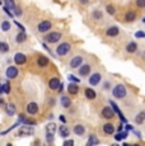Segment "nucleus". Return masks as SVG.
<instances>
[{
  "label": "nucleus",
  "instance_id": "7",
  "mask_svg": "<svg viewBox=\"0 0 145 146\" xmlns=\"http://www.w3.org/2000/svg\"><path fill=\"white\" fill-rule=\"evenodd\" d=\"M26 61H27L26 55H23V53L18 52L14 56V62L17 64V65H23V64H26Z\"/></svg>",
  "mask_w": 145,
  "mask_h": 146
},
{
  "label": "nucleus",
  "instance_id": "39",
  "mask_svg": "<svg viewBox=\"0 0 145 146\" xmlns=\"http://www.w3.org/2000/svg\"><path fill=\"white\" fill-rule=\"evenodd\" d=\"M107 12L110 13L111 15H112V14H115V12H116V10H115V8H113L112 5H108V7H107Z\"/></svg>",
  "mask_w": 145,
  "mask_h": 146
},
{
  "label": "nucleus",
  "instance_id": "1",
  "mask_svg": "<svg viewBox=\"0 0 145 146\" xmlns=\"http://www.w3.org/2000/svg\"><path fill=\"white\" fill-rule=\"evenodd\" d=\"M70 50H71V44L68 43V42H64V43H61L56 48V52L59 56H65Z\"/></svg>",
  "mask_w": 145,
  "mask_h": 146
},
{
  "label": "nucleus",
  "instance_id": "13",
  "mask_svg": "<svg viewBox=\"0 0 145 146\" xmlns=\"http://www.w3.org/2000/svg\"><path fill=\"white\" fill-rule=\"evenodd\" d=\"M89 72H90V66H89L88 64H84V65L80 66L79 75H82V76H87V75H89Z\"/></svg>",
  "mask_w": 145,
  "mask_h": 146
},
{
  "label": "nucleus",
  "instance_id": "19",
  "mask_svg": "<svg viewBox=\"0 0 145 146\" xmlns=\"http://www.w3.org/2000/svg\"><path fill=\"white\" fill-rule=\"evenodd\" d=\"M37 64H38V66H41V67L47 66V65H49V58L45 57V56H40V57H38V60H37Z\"/></svg>",
  "mask_w": 145,
  "mask_h": 146
},
{
  "label": "nucleus",
  "instance_id": "25",
  "mask_svg": "<svg viewBox=\"0 0 145 146\" xmlns=\"http://www.w3.org/2000/svg\"><path fill=\"white\" fill-rule=\"evenodd\" d=\"M5 111H7V113L9 114V116H13V114L15 113V107H14V104H7L5 106Z\"/></svg>",
  "mask_w": 145,
  "mask_h": 146
},
{
  "label": "nucleus",
  "instance_id": "36",
  "mask_svg": "<svg viewBox=\"0 0 145 146\" xmlns=\"http://www.w3.org/2000/svg\"><path fill=\"white\" fill-rule=\"evenodd\" d=\"M135 37L136 38H144L145 37V32L144 31H138V32L135 33Z\"/></svg>",
  "mask_w": 145,
  "mask_h": 146
},
{
  "label": "nucleus",
  "instance_id": "5",
  "mask_svg": "<svg viewBox=\"0 0 145 146\" xmlns=\"http://www.w3.org/2000/svg\"><path fill=\"white\" fill-rule=\"evenodd\" d=\"M115 113L116 112L113 111V108H111V107H104V108L102 109V116L104 117V118H107V119L112 118V117L115 116Z\"/></svg>",
  "mask_w": 145,
  "mask_h": 146
},
{
  "label": "nucleus",
  "instance_id": "10",
  "mask_svg": "<svg viewBox=\"0 0 145 146\" xmlns=\"http://www.w3.org/2000/svg\"><path fill=\"white\" fill-rule=\"evenodd\" d=\"M27 112H28L29 114H36L38 112V106L37 103L32 102V103H28V106H27Z\"/></svg>",
  "mask_w": 145,
  "mask_h": 146
},
{
  "label": "nucleus",
  "instance_id": "2",
  "mask_svg": "<svg viewBox=\"0 0 145 146\" xmlns=\"http://www.w3.org/2000/svg\"><path fill=\"white\" fill-rule=\"evenodd\" d=\"M112 93L116 98H124L125 95H126V88H125V85H122V84H118V85H116L115 88H113Z\"/></svg>",
  "mask_w": 145,
  "mask_h": 146
},
{
  "label": "nucleus",
  "instance_id": "48",
  "mask_svg": "<svg viewBox=\"0 0 145 146\" xmlns=\"http://www.w3.org/2000/svg\"><path fill=\"white\" fill-rule=\"evenodd\" d=\"M57 90H59V92H60V93H61V92H63V90H64V86H63V84H61V85H60V86H59V89H57Z\"/></svg>",
  "mask_w": 145,
  "mask_h": 146
},
{
  "label": "nucleus",
  "instance_id": "18",
  "mask_svg": "<svg viewBox=\"0 0 145 146\" xmlns=\"http://www.w3.org/2000/svg\"><path fill=\"white\" fill-rule=\"evenodd\" d=\"M126 50L129 53H134L136 50H138V43H136V42H130V43L126 46Z\"/></svg>",
  "mask_w": 145,
  "mask_h": 146
},
{
  "label": "nucleus",
  "instance_id": "42",
  "mask_svg": "<svg viewBox=\"0 0 145 146\" xmlns=\"http://www.w3.org/2000/svg\"><path fill=\"white\" fill-rule=\"evenodd\" d=\"M74 145V141L72 140H66L65 142H64V146H72Z\"/></svg>",
  "mask_w": 145,
  "mask_h": 146
},
{
  "label": "nucleus",
  "instance_id": "16",
  "mask_svg": "<svg viewBox=\"0 0 145 146\" xmlns=\"http://www.w3.org/2000/svg\"><path fill=\"white\" fill-rule=\"evenodd\" d=\"M103 131H104V133H107V135H112L115 132V127H113L111 123H106V125L103 126Z\"/></svg>",
  "mask_w": 145,
  "mask_h": 146
},
{
  "label": "nucleus",
  "instance_id": "3",
  "mask_svg": "<svg viewBox=\"0 0 145 146\" xmlns=\"http://www.w3.org/2000/svg\"><path fill=\"white\" fill-rule=\"evenodd\" d=\"M18 133L21 136H31V135L35 133V128L31 127V126H23V127H21Z\"/></svg>",
  "mask_w": 145,
  "mask_h": 146
},
{
  "label": "nucleus",
  "instance_id": "14",
  "mask_svg": "<svg viewBox=\"0 0 145 146\" xmlns=\"http://www.w3.org/2000/svg\"><path fill=\"white\" fill-rule=\"evenodd\" d=\"M99 81H101V74H98V72L93 74L89 78V84H90V85H97Z\"/></svg>",
  "mask_w": 145,
  "mask_h": 146
},
{
  "label": "nucleus",
  "instance_id": "43",
  "mask_svg": "<svg viewBox=\"0 0 145 146\" xmlns=\"http://www.w3.org/2000/svg\"><path fill=\"white\" fill-rule=\"evenodd\" d=\"M69 80L70 81H75V83H79V79L75 76H72V75H69Z\"/></svg>",
  "mask_w": 145,
  "mask_h": 146
},
{
  "label": "nucleus",
  "instance_id": "29",
  "mask_svg": "<svg viewBox=\"0 0 145 146\" xmlns=\"http://www.w3.org/2000/svg\"><path fill=\"white\" fill-rule=\"evenodd\" d=\"M126 137H127V132H126V131H124V132H121V131H120V132L115 136V139H116V141H121V140L126 139Z\"/></svg>",
  "mask_w": 145,
  "mask_h": 146
},
{
  "label": "nucleus",
  "instance_id": "4",
  "mask_svg": "<svg viewBox=\"0 0 145 146\" xmlns=\"http://www.w3.org/2000/svg\"><path fill=\"white\" fill-rule=\"evenodd\" d=\"M60 38H61V33H59V32H52L46 36V41L50 42V43H55V42H57Z\"/></svg>",
  "mask_w": 145,
  "mask_h": 146
},
{
  "label": "nucleus",
  "instance_id": "9",
  "mask_svg": "<svg viewBox=\"0 0 145 146\" xmlns=\"http://www.w3.org/2000/svg\"><path fill=\"white\" fill-rule=\"evenodd\" d=\"M60 85H61V83L57 78H52V79L49 81V86H50V89H52V90H57Z\"/></svg>",
  "mask_w": 145,
  "mask_h": 146
},
{
  "label": "nucleus",
  "instance_id": "31",
  "mask_svg": "<svg viewBox=\"0 0 145 146\" xmlns=\"http://www.w3.org/2000/svg\"><path fill=\"white\" fill-rule=\"evenodd\" d=\"M46 130H47V132H50V133H55V131H56V125H55V123H49V125L46 126Z\"/></svg>",
  "mask_w": 145,
  "mask_h": 146
},
{
  "label": "nucleus",
  "instance_id": "24",
  "mask_svg": "<svg viewBox=\"0 0 145 146\" xmlns=\"http://www.w3.org/2000/svg\"><path fill=\"white\" fill-rule=\"evenodd\" d=\"M27 40V36H26V33H24V31H22L21 33H18V36L15 37V41L18 42V43H22V42H24Z\"/></svg>",
  "mask_w": 145,
  "mask_h": 146
},
{
  "label": "nucleus",
  "instance_id": "15",
  "mask_svg": "<svg viewBox=\"0 0 145 146\" xmlns=\"http://www.w3.org/2000/svg\"><path fill=\"white\" fill-rule=\"evenodd\" d=\"M118 33H120V31H118V28L117 27H111V28H108L107 29V36L108 37H116V36H118Z\"/></svg>",
  "mask_w": 145,
  "mask_h": 146
},
{
  "label": "nucleus",
  "instance_id": "45",
  "mask_svg": "<svg viewBox=\"0 0 145 146\" xmlns=\"http://www.w3.org/2000/svg\"><path fill=\"white\" fill-rule=\"evenodd\" d=\"M15 24H17V27H18V28H21V31H24V27H23V26H21V23L15 22Z\"/></svg>",
  "mask_w": 145,
  "mask_h": 146
},
{
  "label": "nucleus",
  "instance_id": "23",
  "mask_svg": "<svg viewBox=\"0 0 145 146\" xmlns=\"http://www.w3.org/2000/svg\"><path fill=\"white\" fill-rule=\"evenodd\" d=\"M85 97H87L88 99H94V98L97 97V94H96V92H94L93 89L88 88V89H85Z\"/></svg>",
  "mask_w": 145,
  "mask_h": 146
},
{
  "label": "nucleus",
  "instance_id": "37",
  "mask_svg": "<svg viewBox=\"0 0 145 146\" xmlns=\"http://www.w3.org/2000/svg\"><path fill=\"white\" fill-rule=\"evenodd\" d=\"M136 5L139 8H145V0H136Z\"/></svg>",
  "mask_w": 145,
  "mask_h": 146
},
{
  "label": "nucleus",
  "instance_id": "22",
  "mask_svg": "<svg viewBox=\"0 0 145 146\" xmlns=\"http://www.w3.org/2000/svg\"><path fill=\"white\" fill-rule=\"evenodd\" d=\"M71 104L70 99H69V97H66V95H64V97H61V106L64 107V108H69Z\"/></svg>",
  "mask_w": 145,
  "mask_h": 146
},
{
  "label": "nucleus",
  "instance_id": "27",
  "mask_svg": "<svg viewBox=\"0 0 145 146\" xmlns=\"http://www.w3.org/2000/svg\"><path fill=\"white\" fill-rule=\"evenodd\" d=\"M144 121H145V112H140V113L135 117V122L138 123V125H140V123H143Z\"/></svg>",
  "mask_w": 145,
  "mask_h": 146
},
{
  "label": "nucleus",
  "instance_id": "50",
  "mask_svg": "<svg viewBox=\"0 0 145 146\" xmlns=\"http://www.w3.org/2000/svg\"><path fill=\"white\" fill-rule=\"evenodd\" d=\"M143 22H144V23H145V18H144V19H143Z\"/></svg>",
  "mask_w": 145,
  "mask_h": 146
},
{
  "label": "nucleus",
  "instance_id": "49",
  "mask_svg": "<svg viewBox=\"0 0 145 146\" xmlns=\"http://www.w3.org/2000/svg\"><path fill=\"white\" fill-rule=\"evenodd\" d=\"M126 128H127V130H131V128H132V126H130V125H126Z\"/></svg>",
  "mask_w": 145,
  "mask_h": 146
},
{
  "label": "nucleus",
  "instance_id": "41",
  "mask_svg": "<svg viewBox=\"0 0 145 146\" xmlns=\"http://www.w3.org/2000/svg\"><path fill=\"white\" fill-rule=\"evenodd\" d=\"M3 9H4V12L7 13L9 17H13V15H14V14L12 13V10H9V9H8V7H4V8H3Z\"/></svg>",
  "mask_w": 145,
  "mask_h": 146
},
{
  "label": "nucleus",
  "instance_id": "21",
  "mask_svg": "<svg viewBox=\"0 0 145 146\" xmlns=\"http://www.w3.org/2000/svg\"><path fill=\"white\" fill-rule=\"evenodd\" d=\"M59 132H60V136L63 137V139H66V137L69 136V130H68V127L66 126H61L60 127V130H59Z\"/></svg>",
  "mask_w": 145,
  "mask_h": 146
},
{
  "label": "nucleus",
  "instance_id": "30",
  "mask_svg": "<svg viewBox=\"0 0 145 146\" xmlns=\"http://www.w3.org/2000/svg\"><path fill=\"white\" fill-rule=\"evenodd\" d=\"M0 93H5V94H9L10 93V86L8 83H4L1 86V89H0Z\"/></svg>",
  "mask_w": 145,
  "mask_h": 146
},
{
  "label": "nucleus",
  "instance_id": "32",
  "mask_svg": "<svg viewBox=\"0 0 145 146\" xmlns=\"http://www.w3.org/2000/svg\"><path fill=\"white\" fill-rule=\"evenodd\" d=\"M5 4H7L8 8H10V10H13V12H14L17 5L14 4V1H13V0H5Z\"/></svg>",
  "mask_w": 145,
  "mask_h": 146
},
{
  "label": "nucleus",
  "instance_id": "28",
  "mask_svg": "<svg viewBox=\"0 0 145 146\" xmlns=\"http://www.w3.org/2000/svg\"><path fill=\"white\" fill-rule=\"evenodd\" d=\"M135 18H136L135 12H129V13H126V15H125L126 22H132V21H135Z\"/></svg>",
  "mask_w": 145,
  "mask_h": 146
},
{
  "label": "nucleus",
  "instance_id": "26",
  "mask_svg": "<svg viewBox=\"0 0 145 146\" xmlns=\"http://www.w3.org/2000/svg\"><path fill=\"white\" fill-rule=\"evenodd\" d=\"M98 144H99V140L94 135H90L88 140V146H93V145H98Z\"/></svg>",
  "mask_w": 145,
  "mask_h": 146
},
{
  "label": "nucleus",
  "instance_id": "44",
  "mask_svg": "<svg viewBox=\"0 0 145 146\" xmlns=\"http://www.w3.org/2000/svg\"><path fill=\"white\" fill-rule=\"evenodd\" d=\"M14 13H15V15H22V10L19 9L18 7H15V9H14Z\"/></svg>",
  "mask_w": 145,
  "mask_h": 146
},
{
  "label": "nucleus",
  "instance_id": "35",
  "mask_svg": "<svg viewBox=\"0 0 145 146\" xmlns=\"http://www.w3.org/2000/svg\"><path fill=\"white\" fill-rule=\"evenodd\" d=\"M93 18L101 19L102 18V12H101V10H94V12H93Z\"/></svg>",
  "mask_w": 145,
  "mask_h": 146
},
{
  "label": "nucleus",
  "instance_id": "20",
  "mask_svg": "<svg viewBox=\"0 0 145 146\" xmlns=\"http://www.w3.org/2000/svg\"><path fill=\"white\" fill-rule=\"evenodd\" d=\"M74 132L78 135V136H82V135H84L85 132V128H84V126H82V125H76L74 127Z\"/></svg>",
  "mask_w": 145,
  "mask_h": 146
},
{
  "label": "nucleus",
  "instance_id": "46",
  "mask_svg": "<svg viewBox=\"0 0 145 146\" xmlns=\"http://www.w3.org/2000/svg\"><path fill=\"white\" fill-rule=\"evenodd\" d=\"M79 1H80V3H82V4H83V5H87V4H88V3H89V0H79Z\"/></svg>",
  "mask_w": 145,
  "mask_h": 146
},
{
  "label": "nucleus",
  "instance_id": "40",
  "mask_svg": "<svg viewBox=\"0 0 145 146\" xmlns=\"http://www.w3.org/2000/svg\"><path fill=\"white\" fill-rule=\"evenodd\" d=\"M46 136H47V141H49V142H52V141H54V133L47 132Z\"/></svg>",
  "mask_w": 145,
  "mask_h": 146
},
{
  "label": "nucleus",
  "instance_id": "11",
  "mask_svg": "<svg viewBox=\"0 0 145 146\" xmlns=\"http://www.w3.org/2000/svg\"><path fill=\"white\" fill-rule=\"evenodd\" d=\"M82 62H83V58L80 57V56H75L74 58H71V61H70V66L72 67V69H76L78 66L82 65Z\"/></svg>",
  "mask_w": 145,
  "mask_h": 146
},
{
  "label": "nucleus",
  "instance_id": "38",
  "mask_svg": "<svg viewBox=\"0 0 145 146\" xmlns=\"http://www.w3.org/2000/svg\"><path fill=\"white\" fill-rule=\"evenodd\" d=\"M26 125H36V121H33V119H31V118H26L23 121Z\"/></svg>",
  "mask_w": 145,
  "mask_h": 146
},
{
  "label": "nucleus",
  "instance_id": "47",
  "mask_svg": "<svg viewBox=\"0 0 145 146\" xmlns=\"http://www.w3.org/2000/svg\"><path fill=\"white\" fill-rule=\"evenodd\" d=\"M60 121H61V122H64V123H65V122H66L65 117H64V116H63V114H61V116H60Z\"/></svg>",
  "mask_w": 145,
  "mask_h": 146
},
{
  "label": "nucleus",
  "instance_id": "6",
  "mask_svg": "<svg viewBox=\"0 0 145 146\" xmlns=\"http://www.w3.org/2000/svg\"><path fill=\"white\" fill-rule=\"evenodd\" d=\"M5 75H7V78H9V79H14V78H17V75H18V69L14 66H9L7 69Z\"/></svg>",
  "mask_w": 145,
  "mask_h": 146
},
{
  "label": "nucleus",
  "instance_id": "34",
  "mask_svg": "<svg viewBox=\"0 0 145 146\" xmlns=\"http://www.w3.org/2000/svg\"><path fill=\"white\" fill-rule=\"evenodd\" d=\"M0 50H1V52L5 53V52L9 51V46H8L5 42H1V43H0Z\"/></svg>",
  "mask_w": 145,
  "mask_h": 146
},
{
  "label": "nucleus",
  "instance_id": "17",
  "mask_svg": "<svg viewBox=\"0 0 145 146\" xmlns=\"http://www.w3.org/2000/svg\"><path fill=\"white\" fill-rule=\"evenodd\" d=\"M76 84H78V83H75V81H74V83H71L70 85L68 86V92H69L70 94H76L78 92H79V88H78Z\"/></svg>",
  "mask_w": 145,
  "mask_h": 146
},
{
  "label": "nucleus",
  "instance_id": "33",
  "mask_svg": "<svg viewBox=\"0 0 145 146\" xmlns=\"http://www.w3.org/2000/svg\"><path fill=\"white\" fill-rule=\"evenodd\" d=\"M10 26H12V24H10L9 22H8V21H4V22L1 23V29H3V31H9V29H10Z\"/></svg>",
  "mask_w": 145,
  "mask_h": 146
},
{
  "label": "nucleus",
  "instance_id": "12",
  "mask_svg": "<svg viewBox=\"0 0 145 146\" xmlns=\"http://www.w3.org/2000/svg\"><path fill=\"white\" fill-rule=\"evenodd\" d=\"M110 104H111V106H112L113 111H115V112H116V113H117V114H118L120 119H121V121H122V122H125V123H126V118H125V117H124V114H122V113H121V111H120V109H118V107H117V104H116V103H115V102H112V100H110Z\"/></svg>",
  "mask_w": 145,
  "mask_h": 146
},
{
  "label": "nucleus",
  "instance_id": "8",
  "mask_svg": "<svg viewBox=\"0 0 145 146\" xmlns=\"http://www.w3.org/2000/svg\"><path fill=\"white\" fill-rule=\"evenodd\" d=\"M51 22H49V21H43V22H41L40 24H38V31L40 32H46V31H49L50 28H51Z\"/></svg>",
  "mask_w": 145,
  "mask_h": 146
}]
</instances>
